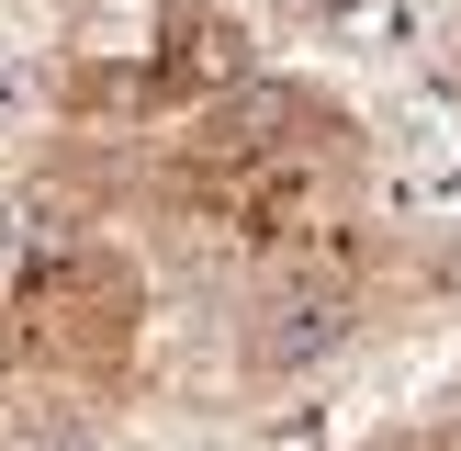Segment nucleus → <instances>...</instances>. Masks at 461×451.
Returning a JSON list of instances; mask_svg holds the SVG:
<instances>
[{"label": "nucleus", "instance_id": "obj_1", "mask_svg": "<svg viewBox=\"0 0 461 451\" xmlns=\"http://www.w3.org/2000/svg\"><path fill=\"white\" fill-rule=\"evenodd\" d=\"M327 180H338V124L293 90H248L180 135V203H203L237 237H293Z\"/></svg>", "mask_w": 461, "mask_h": 451}, {"label": "nucleus", "instance_id": "obj_2", "mask_svg": "<svg viewBox=\"0 0 461 451\" xmlns=\"http://www.w3.org/2000/svg\"><path fill=\"white\" fill-rule=\"evenodd\" d=\"M124 338H135V271L113 248H45L12 282V316H0V350L57 383H102L124 361Z\"/></svg>", "mask_w": 461, "mask_h": 451}, {"label": "nucleus", "instance_id": "obj_3", "mask_svg": "<svg viewBox=\"0 0 461 451\" xmlns=\"http://www.w3.org/2000/svg\"><path fill=\"white\" fill-rule=\"evenodd\" d=\"M450 90H461V34H450Z\"/></svg>", "mask_w": 461, "mask_h": 451}]
</instances>
